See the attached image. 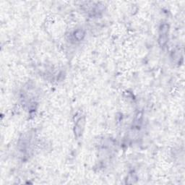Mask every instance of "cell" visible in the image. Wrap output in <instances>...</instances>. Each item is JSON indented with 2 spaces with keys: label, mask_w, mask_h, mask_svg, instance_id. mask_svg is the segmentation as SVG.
Returning a JSON list of instances; mask_svg holds the SVG:
<instances>
[{
  "label": "cell",
  "mask_w": 185,
  "mask_h": 185,
  "mask_svg": "<svg viewBox=\"0 0 185 185\" xmlns=\"http://www.w3.org/2000/svg\"><path fill=\"white\" fill-rule=\"evenodd\" d=\"M169 25L167 24H163L160 28L159 33V43L161 46H164L167 42V36H168Z\"/></svg>",
  "instance_id": "obj_1"
},
{
  "label": "cell",
  "mask_w": 185,
  "mask_h": 185,
  "mask_svg": "<svg viewBox=\"0 0 185 185\" xmlns=\"http://www.w3.org/2000/svg\"><path fill=\"white\" fill-rule=\"evenodd\" d=\"M84 36H85V34L82 31H76V33H75V37L77 38V40L82 39Z\"/></svg>",
  "instance_id": "obj_2"
}]
</instances>
